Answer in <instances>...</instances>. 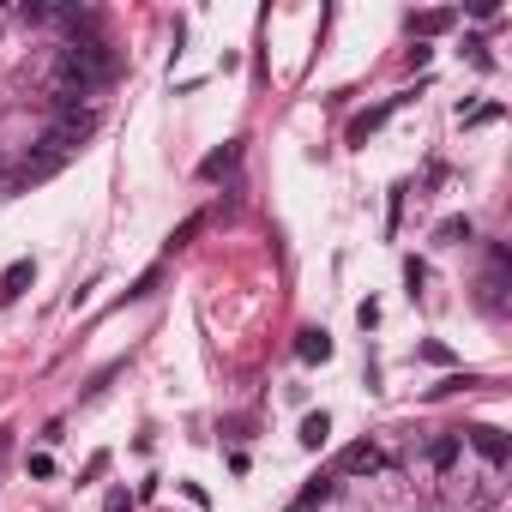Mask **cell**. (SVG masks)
Returning a JSON list of instances; mask_svg holds the SVG:
<instances>
[{
  "instance_id": "ba28073f",
  "label": "cell",
  "mask_w": 512,
  "mask_h": 512,
  "mask_svg": "<svg viewBox=\"0 0 512 512\" xmlns=\"http://www.w3.org/2000/svg\"><path fill=\"white\" fill-rule=\"evenodd\" d=\"M296 350H302V362H332V338H326V332H314V326L296 338Z\"/></svg>"
},
{
  "instance_id": "5b68a950",
  "label": "cell",
  "mask_w": 512,
  "mask_h": 512,
  "mask_svg": "<svg viewBox=\"0 0 512 512\" xmlns=\"http://www.w3.org/2000/svg\"><path fill=\"white\" fill-rule=\"evenodd\" d=\"M452 19H458V13H446V7L416 13V19H410V37H416V43H422V37H440V31H452Z\"/></svg>"
},
{
  "instance_id": "7c38bea8",
  "label": "cell",
  "mask_w": 512,
  "mask_h": 512,
  "mask_svg": "<svg viewBox=\"0 0 512 512\" xmlns=\"http://www.w3.org/2000/svg\"><path fill=\"white\" fill-rule=\"evenodd\" d=\"M199 229H205V211H193V217H187V223H181V229H175V235H169V241H175V247H187V241H193V235H199Z\"/></svg>"
},
{
  "instance_id": "277c9868",
  "label": "cell",
  "mask_w": 512,
  "mask_h": 512,
  "mask_svg": "<svg viewBox=\"0 0 512 512\" xmlns=\"http://www.w3.org/2000/svg\"><path fill=\"white\" fill-rule=\"evenodd\" d=\"M344 470H350V476H374V470H386V446H374V440H356V446L344 452Z\"/></svg>"
},
{
  "instance_id": "8992f818",
  "label": "cell",
  "mask_w": 512,
  "mask_h": 512,
  "mask_svg": "<svg viewBox=\"0 0 512 512\" xmlns=\"http://www.w3.org/2000/svg\"><path fill=\"white\" fill-rule=\"evenodd\" d=\"M235 157H241V145H235V139H229V145H223V151H211V157H205V163H199V181H217V175H229V169H235Z\"/></svg>"
},
{
  "instance_id": "8fae6325",
  "label": "cell",
  "mask_w": 512,
  "mask_h": 512,
  "mask_svg": "<svg viewBox=\"0 0 512 512\" xmlns=\"http://www.w3.org/2000/svg\"><path fill=\"white\" fill-rule=\"evenodd\" d=\"M440 241H470V217H446L440 223Z\"/></svg>"
},
{
  "instance_id": "30bf717a",
  "label": "cell",
  "mask_w": 512,
  "mask_h": 512,
  "mask_svg": "<svg viewBox=\"0 0 512 512\" xmlns=\"http://www.w3.org/2000/svg\"><path fill=\"white\" fill-rule=\"evenodd\" d=\"M326 500H332V482H326V476H314V482L302 488V500H296V512H308V506H326Z\"/></svg>"
},
{
  "instance_id": "9c48e42d",
  "label": "cell",
  "mask_w": 512,
  "mask_h": 512,
  "mask_svg": "<svg viewBox=\"0 0 512 512\" xmlns=\"http://www.w3.org/2000/svg\"><path fill=\"white\" fill-rule=\"evenodd\" d=\"M326 434H332V416H326V410L302 422V446H314V452H320V446H326Z\"/></svg>"
},
{
  "instance_id": "52a82bcc",
  "label": "cell",
  "mask_w": 512,
  "mask_h": 512,
  "mask_svg": "<svg viewBox=\"0 0 512 512\" xmlns=\"http://www.w3.org/2000/svg\"><path fill=\"white\" fill-rule=\"evenodd\" d=\"M458 458H464V440H458V434H440V440L428 446V464H434V470H452Z\"/></svg>"
},
{
  "instance_id": "6da1fadb",
  "label": "cell",
  "mask_w": 512,
  "mask_h": 512,
  "mask_svg": "<svg viewBox=\"0 0 512 512\" xmlns=\"http://www.w3.org/2000/svg\"><path fill=\"white\" fill-rule=\"evenodd\" d=\"M410 97H416V91H398V97H386V103H374V109H362V115H350V127H344V139H350V145H368V139H374V133H380V127H386V121H392V115H398L404 103H410Z\"/></svg>"
},
{
  "instance_id": "4fadbf2b",
  "label": "cell",
  "mask_w": 512,
  "mask_h": 512,
  "mask_svg": "<svg viewBox=\"0 0 512 512\" xmlns=\"http://www.w3.org/2000/svg\"><path fill=\"white\" fill-rule=\"evenodd\" d=\"M31 476L49 482V476H55V458H49V452H31Z\"/></svg>"
},
{
  "instance_id": "5bb4252c",
  "label": "cell",
  "mask_w": 512,
  "mask_h": 512,
  "mask_svg": "<svg viewBox=\"0 0 512 512\" xmlns=\"http://www.w3.org/2000/svg\"><path fill=\"white\" fill-rule=\"evenodd\" d=\"M103 512H133V494H127V488H115V494L103 500Z\"/></svg>"
},
{
  "instance_id": "7a4b0ae2",
  "label": "cell",
  "mask_w": 512,
  "mask_h": 512,
  "mask_svg": "<svg viewBox=\"0 0 512 512\" xmlns=\"http://www.w3.org/2000/svg\"><path fill=\"white\" fill-rule=\"evenodd\" d=\"M458 440H464V446H476V452L488 458V470H506V434H500V428L476 422V428H458Z\"/></svg>"
},
{
  "instance_id": "3957f363",
  "label": "cell",
  "mask_w": 512,
  "mask_h": 512,
  "mask_svg": "<svg viewBox=\"0 0 512 512\" xmlns=\"http://www.w3.org/2000/svg\"><path fill=\"white\" fill-rule=\"evenodd\" d=\"M31 284H37V260H13L7 272H0V308H13Z\"/></svg>"
}]
</instances>
